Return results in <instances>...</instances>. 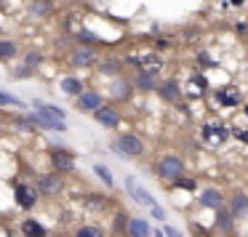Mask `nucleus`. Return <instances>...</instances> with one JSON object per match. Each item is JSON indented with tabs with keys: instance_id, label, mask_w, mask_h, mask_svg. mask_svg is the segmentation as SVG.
I'll use <instances>...</instances> for the list:
<instances>
[{
	"instance_id": "9",
	"label": "nucleus",
	"mask_w": 248,
	"mask_h": 237,
	"mask_svg": "<svg viewBox=\"0 0 248 237\" xmlns=\"http://www.w3.org/2000/svg\"><path fill=\"white\" fill-rule=\"evenodd\" d=\"M78 107H80L83 112H96L99 107H104V99L99 96V91H83L80 96H78Z\"/></svg>"
},
{
	"instance_id": "25",
	"label": "nucleus",
	"mask_w": 248,
	"mask_h": 237,
	"mask_svg": "<svg viewBox=\"0 0 248 237\" xmlns=\"http://www.w3.org/2000/svg\"><path fill=\"white\" fill-rule=\"evenodd\" d=\"M24 64H27L30 70L40 67V64H43V54H40V51H27V56H24Z\"/></svg>"
},
{
	"instance_id": "7",
	"label": "nucleus",
	"mask_w": 248,
	"mask_h": 237,
	"mask_svg": "<svg viewBox=\"0 0 248 237\" xmlns=\"http://www.w3.org/2000/svg\"><path fill=\"white\" fill-rule=\"evenodd\" d=\"M214 96H216V102H219V107H237V104L243 102L240 91H237L235 86H224V88H219V91H216Z\"/></svg>"
},
{
	"instance_id": "26",
	"label": "nucleus",
	"mask_w": 248,
	"mask_h": 237,
	"mask_svg": "<svg viewBox=\"0 0 248 237\" xmlns=\"http://www.w3.org/2000/svg\"><path fill=\"white\" fill-rule=\"evenodd\" d=\"M11 104H14V107H19L22 102H19L14 93H8V91H3V88H0V107H11Z\"/></svg>"
},
{
	"instance_id": "13",
	"label": "nucleus",
	"mask_w": 248,
	"mask_h": 237,
	"mask_svg": "<svg viewBox=\"0 0 248 237\" xmlns=\"http://www.w3.org/2000/svg\"><path fill=\"white\" fill-rule=\"evenodd\" d=\"M93 115H96V123H102L104 128H115L120 123V112L115 107H99Z\"/></svg>"
},
{
	"instance_id": "21",
	"label": "nucleus",
	"mask_w": 248,
	"mask_h": 237,
	"mask_svg": "<svg viewBox=\"0 0 248 237\" xmlns=\"http://www.w3.org/2000/svg\"><path fill=\"white\" fill-rule=\"evenodd\" d=\"M30 11L35 16H51L54 14V3L51 0H30Z\"/></svg>"
},
{
	"instance_id": "4",
	"label": "nucleus",
	"mask_w": 248,
	"mask_h": 237,
	"mask_svg": "<svg viewBox=\"0 0 248 237\" xmlns=\"http://www.w3.org/2000/svg\"><path fill=\"white\" fill-rule=\"evenodd\" d=\"M112 149L118 152V155H128V157H139L141 152H144V141H141V136L136 133H123L115 139Z\"/></svg>"
},
{
	"instance_id": "27",
	"label": "nucleus",
	"mask_w": 248,
	"mask_h": 237,
	"mask_svg": "<svg viewBox=\"0 0 248 237\" xmlns=\"http://www.w3.org/2000/svg\"><path fill=\"white\" fill-rule=\"evenodd\" d=\"M173 187L176 189H187V192H192L198 184H195V178H189V176H179L176 181H173Z\"/></svg>"
},
{
	"instance_id": "22",
	"label": "nucleus",
	"mask_w": 248,
	"mask_h": 237,
	"mask_svg": "<svg viewBox=\"0 0 248 237\" xmlns=\"http://www.w3.org/2000/svg\"><path fill=\"white\" fill-rule=\"evenodd\" d=\"M22 235H24V237H46V229H43V224H40V221L27 219V221L22 224Z\"/></svg>"
},
{
	"instance_id": "11",
	"label": "nucleus",
	"mask_w": 248,
	"mask_h": 237,
	"mask_svg": "<svg viewBox=\"0 0 248 237\" xmlns=\"http://www.w3.org/2000/svg\"><path fill=\"white\" fill-rule=\"evenodd\" d=\"M14 194H16V203L22 205V208H32L35 200H38V192H35V187H30V184H16Z\"/></svg>"
},
{
	"instance_id": "28",
	"label": "nucleus",
	"mask_w": 248,
	"mask_h": 237,
	"mask_svg": "<svg viewBox=\"0 0 248 237\" xmlns=\"http://www.w3.org/2000/svg\"><path fill=\"white\" fill-rule=\"evenodd\" d=\"M75 237H104V232L99 226H80Z\"/></svg>"
},
{
	"instance_id": "20",
	"label": "nucleus",
	"mask_w": 248,
	"mask_h": 237,
	"mask_svg": "<svg viewBox=\"0 0 248 237\" xmlns=\"http://www.w3.org/2000/svg\"><path fill=\"white\" fill-rule=\"evenodd\" d=\"M62 91H64V93H70V96H80V93H83V80H78V77L75 75H67L64 77V80H62Z\"/></svg>"
},
{
	"instance_id": "5",
	"label": "nucleus",
	"mask_w": 248,
	"mask_h": 237,
	"mask_svg": "<svg viewBox=\"0 0 248 237\" xmlns=\"http://www.w3.org/2000/svg\"><path fill=\"white\" fill-rule=\"evenodd\" d=\"M99 61V45H88V43H78L70 51V64L75 67H91Z\"/></svg>"
},
{
	"instance_id": "14",
	"label": "nucleus",
	"mask_w": 248,
	"mask_h": 237,
	"mask_svg": "<svg viewBox=\"0 0 248 237\" xmlns=\"http://www.w3.org/2000/svg\"><path fill=\"white\" fill-rule=\"evenodd\" d=\"M38 184H40V192H43V194H59L62 187H64L56 173H46V176H40Z\"/></svg>"
},
{
	"instance_id": "17",
	"label": "nucleus",
	"mask_w": 248,
	"mask_h": 237,
	"mask_svg": "<svg viewBox=\"0 0 248 237\" xmlns=\"http://www.w3.org/2000/svg\"><path fill=\"white\" fill-rule=\"evenodd\" d=\"M187 86H189V88L184 91V96H189V99H200V96L205 93V88H208V83H205V77H203V75H192Z\"/></svg>"
},
{
	"instance_id": "10",
	"label": "nucleus",
	"mask_w": 248,
	"mask_h": 237,
	"mask_svg": "<svg viewBox=\"0 0 248 237\" xmlns=\"http://www.w3.org/2000/svg\"><path fill=\"white\" fill-rule=\"evenodd\" d=\"M157 93H160L166 102H171V104H179V102H182V88H179L176 80H163V83H157Z\"/></svg>"
},
{
	"instance_id": "35",
	"label": "nucleus",
	"mask_w": 248,
	"mask_h": 237,
	"mask_svg": "<svg viewBox=\"0 0 248 237\" xmlns=\"http://www.w3.org/2000/svg\"><path fill=\"white\" fill-rule=\"evenodd\" d=\"M232 6H243V3H246V0H230Z\"/></svg>"
},
{
	"instance_id": "30",
	"label": "nucleus",
	"mask_w": 248,
	"mask_h": 237,
	"mask_svg": "<svg viewBox=\"0 0 248 237\" xmlns=\"http://www.w3.org/2000/svg\"><path fill=\"white\" fill-rule=\"evenodd\" d=\"M115 226H118V232H125V229H128V219H125L123 213H120V216H118V221H115Z\"/></svg>"
},
{
	"instance_id": "12",
	"label": "nucleus",
	"mask_w": 248,
	"mask_h": 237,
	"mask_svg": "<svg viewBox=\"0 0 248 237\" xmlns=\"http://www.w3.org/2000/svg\"><path fill=\"white\" fill-rule=\"evenodd\" d=\"M51 163H54L56 171H72L75 168V157L67 149H51Z\"/></svg>"
},
{
	"instance_id": "15",
	"label": "nucleus",
	"mask_w": 248,
	"mask_h": 237,
	"mask_svg": "<svg viewBox=\"0 0 248 237\" xmlns=\"http://www.w3.org/2000/svg\"><path fill=\"white\" fill-rule=\"evenodd\" d=\"M200 203H203L205 208L219 210V208H221V203H224V194H221L219 189H214V187H205V189H203V194H200Z\"/></svg>"
},
{
	"instance_id": "18",
	"label": "nucleus",
	"mask_w": 248,
	"mask_h": 237,
	"mask_svg": "<svg viewBox=\"0 0 248 237\" xmlns=\"http://www.w3.org/2000/svg\"><path fill=\"white\" fill-rule=\"evenodd\" d=\"M230 213L235 216V219L248 216V194H243V192L232 194V200H230Z\"/></svg>"
},
{
	"instance_id": "31",
	"label": "nucleus",
	"mask_w": 248,
	"mask_h": 237,
	"mask_svg": "<svg viewBox=\"0 0 248 237\" xmlns=\"http://www.w3.org/2000/svg\"><path fill=\"white\" fill-rule=\"evenodd\" d=\"M230 224H232L230 216H224V213H221V208H219V226H221V229H230Z\"/></svg>"
},
{
	"instance_id": "3",
	"label": "nucleus",
	"mask_w": 248,
	"mask_h": 237,
	"mask_svg": "<svg viewBox=\"0 0 248 237\" xmlns=\"http://www.w3.org/2000/svg\"><path fill=\"white\" fill-rule=\"evenodd\" d=\"M200 136H203L205 147H221L227 141V136H230V131H227V125L219 123V120H208V123L200 128Z\"/></svg>"
},
{
	"instance_id": "1",
	"label": "nucleus",
	"mask_w": 248,
	"mask_h": 237,
	"mask_svg": "<svg viewBox=\"0 0 248 237\" xmlns=\"http://www.w3.org/2000/svg\"><path fill=\"white\" fill-rule=\"evenodd\" d=\"M35 109H38V115H32L30 123L40 125V128H54V131H64L67 128V125L62 123V120H64V109L48 107V104H43V102H35Z\"/></svg>"
},
{
	"instance_id": "16",
	"label": "nucleus",
	"mask_w": 248,
	"mask_h": 237,
	"mask_svg": "<svg viewBox=\"0 0 248 237\" xmlns=\"http://www.w3.org/2000/svg\"><path fill=\"white\" fill-rule=\"evenodd\" d=\"M134 88H136V91H155V88H157V77L152 75V72L139 70V72H136V77H134Z\"/></svg>"
},
{
	"instance_id": "19",
	"label": "nucleus",
	"mask_w": 248,
	"mask_h": 237,
	"mask_svg": "<svg viewBox=\"0 0 248 237\" xmlns=\"http://www.w3.org/2000/svg\"><path fill=\"white\" fill-rule=\"evenodd\" d=\"M128 237H150V224L144 219H128V229H125Z\"/></svg>"
},
{
	"instance_id": "6",
	"label": "nucleus",
	"mask_w": 248,
	"mask_h": 237,
	"mask_svg": "<svg viewBox=\"0 0 248 237\" xmlns=\"http://www.w3.org/2000/svg\"><path fill=\"white\" fill-rule=\"evenodd\" d=\"M125 187H128V194H131V197H134L136 200V203H139V205H144V208H157V200L155 197H152V194L150 192H147V189L144 187H141V184L139 181H136V178H125Z\"/></svg>"
},
{
	"instance_id": "29",
	"label": "nucleus",
	"mask_w": 248,
	"mask_h": 237,
	"mask_svg": "<svg viewBox=\"0 0 248 237\" xmlns=\"http://www.w3.org/2000/svg\"><path fill=\"white\" fill-rule=\"evenodd\" d=\"M93 171H96V176L104 181V187H112V184H115V181H112V173L107 171V165H96Z\"/></svg>"
},
{
	"instance_id": "24",
	"label": "nucleus",
	"mask_w": 248,
	"mask_h": 237,
	"mask_svg": "<svg viewBox=\"0 0 248 237\" xmlns=\"http://www.w3.org/2000/svg\"><path fill=\"white\" fill-rule=\"evenodd\" d=\"M131 88H134V83H128V80H123L120 77V83H115V88H112V96L115 99H128V93H131Z\"/></svg>"
},
{
	"instance_id": "23",
	"label": "nucleus",
	"mask_w": 248,
	"mask_h": 237,
	"mask_svg": "<svg viewBox=\"0 0 248 237\" xmlns=\"http://www.w3.org/2000/svg\"><path fill=\"white\" fill-rule=\"evenodd\" d=\"M19 54V45L14 40H3L0 38V61H11Z\"/></svg>"
},
{
	"instance_id": "2",
	"label": "nucleus",
	"mask_w": 248,
	"mask_h": 237,
	"mask_svg": "<svg viewBox=\"0 0 248 237\" xmlns=\"http://www.w3.org/2000/svg\"><path fill=\"white\" fill-rule=\"evenodd\" d=\"M155 171H157V176L166 178V181H176L184 173V160L179 155H163L160 160H157Z\"/></svg>"
},
{
	"instance_id": "34",
	"label": "nucleus",
	"mask_w": 248,
	"mask_h": 237,
	"mask_svg": "<svg viewBox=\"0 0 248 237\" xmlns=\"http://www.w3.org/2000/svg\"><path fill=\"white\" fill-rule=\"evenodd\" d=\"M163 232H166V237H182V235H179L176 229H173V226H166V229H163Z\"/></svg>"
},
{
	"instance_id": "8",
	"label": "nucleus",
	"mask_w": 248,
	"mask_h": 237,
	"mask_svg": "<svg viewBox=\"0 0 248 237\" xmlns=\"http://www.w3.org/2000/svg\"><path fill=\"white\" fill-rule=\"evenodd\" d=\"M131 64H136L139 70H144V72H152V75H157V72L163 70V59L160 56H155V54H147V56H134V59H128Z\"/></svg>"
},
{
	"instance_id": "32",
	"label": "nucleus",
	"mask_w": 248,
	"mask_h": 237,
	"mask_svg": "<svg viewBox=\"0 0 248 237\" xmlns=\"http://www.w3.org/2000/svg\"><path fill=\"white\" fill-rule=\"evenodd\" d=\"M198 61H200V67H214V64H216V61H211V56H208V54H200V56H198Z\"/></svg>"
},
{
	"instance_id": "33",
	"label": "nucleus",
	"mask_w": 248,
	"mask_h": 237,
	"mask_svg": "<svg viewBox=\"0 0 248 237\" xmlns=\"http://www.w3.org/2000/svg\"><path fill=\"white\" fill-rule=\"evenodd\" d=\"M152 216H155V219H160V221H163V219H166V210H163L160 205H157V208H152Z\"/></svg>"
}]
</instances>
